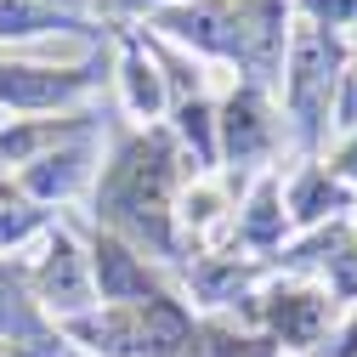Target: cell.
<instances>
[{
  "instance_id": "1",
  "label": "cell",
  "mask_w": 357,
  "mask_h": 357,
  "mask_svg": "<svg viewBox=\"0 0 357 357\" xmlns=\"http://www.w3.org/2000/svg\"><path fill=\"white\" fill-rule=\"evenodd\" d=\"M170 142L165 137H142V142H130L108 176H102V215L119 221V227H130L137 238H153L159 250L170 244L165 233V204H170Z\"/></svg>"
},
{
  "instance_id": "2",
  "label": "cell",
  "mask_w": 357,
  "mask_h": 357,
  "mask_svg": "<svg viewBox=\"0 0 357 357\" xmlns=\"http://www.w3.org/2000/svg\"><path fill=\"white\" fill-rule=\"evenodd\" d=\"M340 79H346V52L340 34L324 29H289V52H284V102L301 130V142H318L324 119H335L340 102Z\"/></svg>"
},
{
  "instance_id": "3",
  "label": "cell",
  "mask_w": 357,
  "mask_h": 357,
  "mask_svg": "<svg viewBox=\"0 0 357 357\" xmlns=\"http://www.w3.org/2000/svg\"><path fill=\"white\" fill-rule=\"evenodd\" d=\"M91 74L85 68H34V63H0V108H17V114H40V108H57L74 102Z\"/></svg>"
},
{
  "instance_id": "4",
  "label": "cell",
  "mask_w": 357,
  "mask_h": 357,
  "mask_svg": "<svg viewBox=\"0 0 357 357\" xmlns=\"http://www.w3.org/2000/svg\"><path fill=\"white\" fill-rule=\"evenodd\" d=\"M215 125H221V148L233 153V165H250L273 148V119H266V102H261L255 85H238Z\"/></svg>"
},
{
  "instance_id": "5",
  "label": "cell",
  "mask_w": 357,
  "mask_h": 357,
  "mask_svg": "<svg viewBox=\"0 0 357 357\" xmlns=\"http://www.w3.org/2000/svg\"><path fill=\"white\" fill-rule=\"evenodd\" d=\"M91 278H97L102 301H114V306H142V301H153L148 266L130 255L119 238H97V250H91Z\"/></svg>"
},
{
  "instance_id": "6",
  "label": "cell",
  "mask_w": 357,
  "mask_h": 357,
  "mask_svg": "<svg viewBox=\"0 0 357 357\" xmlns=\"http://www.w3.org/2000/svg\"><path fill=\"white\" fill-rule=\"evenodd\" d=\"M40 301L57 306V312H74L91 301V278H85V255L68 244V238H52L46 261H40Z\"/></svg>"
},
{
  "instance_id": "7",
  "label": "cell",
  "mask_w": 357,
  "mask_h": 357,
  "mask_svg": "<svg viewBox=\"0 0 357 357\" xmlns=\"http://www.w3.org/2000/svg\"><path fill=\"white\" fill-rule=\"evenodd\" d=\"M273 329H278L284 340H295V346H312L318 329H324V301H318V295H278Z\"/></svg>"
},
{
  "instance_id": "8",
  "label": "cell",
  "mask_w": 357,
  "mask_h": 357,
  "mask_svg": "<svg viewBox=\"0 0 357 357\" xmlns=\"http://www.w3.org/2000/svg\"><path fill=\"white\" fill-rule=\"evenodd\" d=\"M46 29H74V17L40 6V0H0V40H29Z\"/></svg>"
},
{
  "instance_id": "9",
  "label": "cell",
  "mask_w": 357,
  "mask_h": 357,
  "mask_svg": "<svg viewBox=\"0 0 357 357\" xmlns=\"http://www.w3.org/2000/svg\"><path fill=\"white\" fill-rule=\"evenodd\" d=\"M125 97H130L137 114H159L165 79H159V63H153L148 52H130V57H125Z\"/></svg>"
},
{
  "instance_id": "10",
  "label": "cell",
  "mask_w": 357,
  "mask_h": 357,
  "mask_svg": "<svg viewBox=\"0 0 357 357\" xmlns=\"http://www.w3.org/2000/svg\"><path fill=\"white\" fill-rule=\"evenodd\" d=\"M79 176H85V159H79V153H46V159L23 176V188L40 193V199H52V193H68Z\"/></svg>"
},
{
  "instance_id": "11",
  "label": "cell",
  "mask_w": 357,
  "mask_h": 357,
  "mask_svg": "<svg viewBox=\"0 0 357 357\" xmlns=\"http://www.w3.org/2000/svg\"><path fill=\"white\" fill-rule=\"evenodd\" d=\"M340 199H346V193H340V182H335L329 170H306L301 188H295V215H301V221H318V215L335 210Z\"/></svg>"
},
{
  "instance_id": "12",
  "label": "cell",
  "mask_w": 357,
  "mask_h": 357,
  "mask_svg": "<svg viewBox=\"0 0 357 357\" xmlns=\"http://www.w3.org/2000/svg\"><path fill=\"white\" fill-rule=\"evenodd\" d=\"M306 29H324V34H340L357 23V0H295Z\"/></svg>"
},
{
  "instance_id": "13",
  "label": "cell",
  "mask_w": 357,
  "mask_h": 357,
  "mask_svg": "<svg viewBox=\"0 0 357 357\" xmlns=\"http://www.w3.org/2000/svg\"><path fill=\"white\" fill-rule=\"evenodd\" d=\"M40 221V210L23 199V193H0V244H12V238H23L29 227Z\"/></svg>"
},
{
  "instance_id": "14",
  "label": "cell",
  "mask_w": 357,
  "mask_h": 357,
  "mask_svg": "<svg viewBox=\"0 0 357 357\" xmlns=\"http://www.w3.org/2000/svg\"><path fill=\"white\" fill-rule=\"evenodd\" d=\"M176 114H182V137L199 142V165H210V159H215V142H210V108L193 97V102H182Z\"/></svg>"
},
{
  "instance_id": "15",
  "label": "cell",
  "mask_w": 357,
  "mask_h": 357,
  "mask_svg": "<svg viewBox=\"0 0 357 357\" xmlns=\"http://www.w3.org/2000/svg\"><path fill=\"white\" fill-rule=\"evenodd\" d=\"M284 227V210H278V193H273V182H266L261 193H255V204H250V238H273Z\"/></svg>"
},
{
  "instance_id": "16",
  "label": "cell",
  "mask_w": 357,
  "mask_h": 357,
  "mask_svg": "<svg viewBox=\"0 0 357 357\" xmlns=\"http://www.w3.org/2000/svg\"><path fill=\"white\" fill-rule=\"evenodd\" d=\"M170 0H97V12H114V17H142V12H165Z\"/></svg>"
},
{
  "instance_id": "17",
  "label": "cell",
  "mask_w": 357,
  "mask_h": 357,
  "mask_svg": "<svg viewBox=\"0 0 357 357\" xmlns=\"http://www.w3.org/2000/svg\"><path fill=\"white\" fill-rule=\"evenodd\" d=\"M40 6H52V12H63V17H79L85 6H97V0H40Z\"/></svg>"
},
{
  "instance_id": "18",
  "label": "cell",
  "mask_w": 357,
  "mask_h": 357,
  "mask_svg": "<svg viewBox=\"0 0 357 357\" xmlns=\"http://www.w3.org/2000/svg\"><path fill=\"white\" fill-rule=\"evenodd\" d=\"M340 176H357V130H351V142L340 148V165H335Z\"/></svg>"
}]
</instances>
